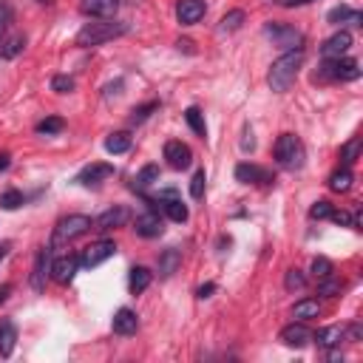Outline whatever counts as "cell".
<instances>
[{"instance_id": "cell-20", "label": "cell", "mask_w": 363, "mask_h": 363, "mask_svg": "<svg viewBox=\"0 0 363 363\" xmlns=\"http://www.w3.org/2000/svg\"><path fill=\"white\" fill-rule=\"evenodd\" d=\"M45 267H48V250H40L34 258V272H31V286L34 292L45 289Z\"/></svg>"}, {"instance_id": "cell-34", "label": "cell", "mask_w": 363, "mask_h": 363, "mask_svg": "<svg viewBox=\"0 0 363 363\" xmlns=\"http://www.w3.org/2000/svg\"><path fill=\"white\" fill-rule=\"evenodd\" d=\"M156 108H159V102H145V105L133 108V111H130V125H142V122H145Z\"/></svg>"}, {"instance_id": "cell-28", "label": "cell", "mask_w": 363, "mask_h": 363, "mask_svg": "<svg viewBox=\"0 0 363 363\" xmlns=\"http://www.w3.org/2000/svg\"><path fill=\"white\" fill-rule=\"evenodd\" d=\"M128 147H130V136L128 133H111L105 139V150L108 153H125Z\"/></svg>"}, {"instance_id": "cell-24", "label": "cell", "mask_w": 363, "mask_h": 363, "mask_svg": "<svg viewBox=\"0 0 363 363\" xmlns=\"http://www.w3.org/2000/svg\"><path fill=\"white\" fill-rule=\"evenodd\" d=\"M14 343H17V329L11 320H0V354L9 357L14 352Z\"/></svg>"}, {"instance_id": "cell-42", "label": "cell", "mask_w": 363, "mask_h": 363, "mask_svg": "<svg viewBox=\"0 0 363 363\" xmlns=\"http://www.w3.org/2000/svg\"><path fill=\"white\" fill-rule=\"evenodd\" d=\"M51 88H54L57 94H68V91H74V79L65 77V74H57V77L51 79Z\"/></svg>"}, {"instance_id": "cell-44", "label": "cell", "mask_w": 363, "mask_h": 363, "mask_svg": "<svg viewBox=\"0 0 363 363\" xmlns=\"http://www.w3.org/2000/svg\"><path fill=\"white\" fill-rule=\"evenodd\" d=\"M9 20H11V9L0 0V37L6 34V26H9Z\"/></svg>"}, {"instance_id": "cell-45", "label": "cell", "mask_w": 363, "mask_h": 363, "mask_svg": "<svg viewBox=\"0 0 363 363\" xmlns=\"http://www.w3.org/2000/svg\"><path fill=\"white\" fill-rule=\"evenodd\" d=\"M255 147V139H252V128H244V139H241V150L250 153Z\"/></svg>"}, {"instance_id": "cell-50", "label": "cell", "mask_w": 363, "mask_h": 363, "mask_svg": "<svg viewBox=\"0 0 363 363\" xmlns=\"http://www.w3.org/2000/svg\"><path fill=\"white\" fill-rule=\"evenodd\" d=\"M190 45H193V43H190V40H179V48H184V51H193V48H190Z\"/></svg>"}, {"instance_id": "cell-32", "label": "cell", "mask_w": 363, "mask_h": 363, "mask_svg": "<svg viewBox=\"0 0 363 363\" xmlns=\"http://www.w3.org/2000/svg\"><path fill=\"white\" fill-rule=\"evenodd\" d=\"M65 128V122L60 119V116H45L43 122H37V133H45V136H51V133H60Z\"/></svg>"}, {"instance_id": "cell-33", "label": "cell", "mask_w": 363, "mask_h": 363, "mask_svg": "<svg viewBox=\"0 0 363 363\" xmlns=\"http://www.w3.org/2000/svg\"><path fill=\"white\" fill-rule=\"evenodd\" d=\"M340 292V281L326 275V278H318V295H326V298H335Z\"/></svg>"}, {"instance_id": "cell-19", "label": "cell", "mask_w": 363, "mask_h": 363, "mask_svg": "<svg viewBox=\"0 0 363 363\" xmlns=\"http://www.w3.org/2000/svg\"><path fill=\"white\" fill-rule=\"evenodd\" d=\"M162 207H164V213H167V218L170 221H176V224H182V221H187V204L182 201V199H176V196H170V199H162L159 201Z\"/></svg>"}, {"instance_id": "cell-26", "label": "cell", "mask_w": 363, "mask_h": 363, "mask_svg": "<svg viewBox=\"0 0 363 363\" xmlns=\"http://www.w3.org/2000/svg\"><path fill=\"white\" fill-rule=\"evenodd\" d=\"M329 187H332L335 193H346V190L352 187V170H349V167L335 170V173L329 176Z\"/></svg>"}, {"instance_id": "cell-47", "label": "cell", "mask_w": 363, "mask_h": 363, "mask_svg": "<svg viewBox=\"0 0 363 363\" xmlns=\"http://www.w3.org/2000/svg\"><path fill=\"white\" fill-rule=\"evenodd\" d=\"M119 88H122V79H116L113 85H108V88H105V99H108L111 94H119Z\"/></svg>"}, {"instance_id": "cell-29", "label": "cell", "mask_w": 363, "mask_h": 363, "mask_svg": "<svg viewBox=\"0 0 363 363\" xmlns=\"http://www.w3.org/2000/svg\"><path fill=\"white\" fill-rule=\"evenodd\" d=\"M241 23H244V11H241V9H233V11H227V14L221 17L218 31H235V28H241Z\"/></svg>"}, {"instance_id": "cell-8", "label": "cell", "mask_w": 363, "mask_h": 363, "mask_svg": "<svg viewBox=\"0 0 363 363\" xmlns=\"http://www.w3.org/2000/svg\"><path fill=\"white\" fill-rule=\"evenodd\" d=\"M108 176H113V164H105V162H94V164H88V167H82L79 173H77V184H82V187H96L99 182H105Z\"/></svg>"}, {"instance_id": "cell-39", "label": "cell", "mask_w": 363, "mask_h": 363, "mask_svg": "<svg viewBox=\"0 0 363 363\" xmlns=\"http://www.w3.org/2000/svg\"><path fill=\"white\" fill-rule=\"evenodd\" d=\"M204 184H207L204 170H196V173H193V182H190V196H193V199H201V196H204Z\"/></svg>"}, {"instance_id": "cell-49", "label": "cell", "mask_w": 363, "mask_h": 363, "mask_svg": "<svg viewBox=\"0 0 363 363\" xmlns=\"http://www.w3.org/2000/svg\"><path fill=\"white\" fill-rule=\"evenodd\" d=\"M9 167V153H0V170H6Z\"/></svg>"}, {"instance_id": "cell-36", "label": "cell", "mask_w": 363, "mask_h": 363, "mask_svg": "<svg viewBox=\"0 0 363 363\" xmlns=\"http://www.w3.org/2000/svg\"><path fill=\"white\" fill-rule=\"evenodd\" d=\"M284 286H286L289 292H295V289H303V286H306V278H303V272H301V269H286Z\"/></svg>"}, {"instance_id": "cell-14", "label": "cell", "mask_w": 363, "mask_h": 363, "mask_svg": "<svg viewBox=\"0 0 363 363\" xmlns=\"http://www.w3.org/2000/svg\"><path fill=\"white\" fill-rule=\"evenodd\" d=\"M77 269H79V258L77 255H60L54 261V267H51L54 281H60V284H71L74 275H77Z\"/></svg>"}, {"instance_id": "cell-18", "label": "cell", "mask_w": 363, "mask_h": 363, "mask_svg": "<svg viewBox=\"0 0 363 363\" xmlns=\"http://www.w3.org/2000/svg\"><path fill=\"white\" fill-rule=\"evenodd\" d=\"M139 329V318H136V312H130V309H119L116 315H113V332L116 335H133Z\"/></svg>"}, {"instance_id": "cell-46", "label": "cell", "mask_w": 363, "mask_h": 363, "mask_svg": "<svg viewBox=\"0 0 363 363\" xmlns=\"http://www.w3.org/2000/svg\"><path fill=\"white\" fill-rule=\"evenodd\" d=\"M213 289H216V284H201L196 295H199V298H210V292H213Z\"/></svg>"}, {"instance_id": "cell-21", "label": "cell", "mask_w": 363, "mask_h": 363, "mask_svg": "<svg viewBox=\"0 0 363 363\" xmlns=\"http://www.w3.org/2000/svg\"><path fill=\"white\" fill-rule=\"evenodd\" d=\"M343 337H346V329H343V326H326V329H320L318 335H312V340H318V343L326 346V349L340 346Z\"/></svg>"}, {"instance_id": "cell-12", "label": "cell", "mask_w": 363, "mask_h": 363, "mask_svg": "<svg viewBox=\"0 0 363 363\" xmlns=\"http://www.w3.org/2000/svg\"><path fill=\"white\" fill-rule=\"evenodd\" d=\"M116 9H119V0H82L79 3V11L88 14V17H96V20L113 17Z\"/></svg>"}, {"instance_id": "cell-1", "label": "cell", "mask_w": 363, "mask_h": 363, "mask_svg": "<svg viewBox=\"0 0 363 363\" xmlns=\"http://www.w3.org/2000/svg\"><path fill=\"white\" fill-rule=\"evenodd\" d=\"M301 62H303V48H289V51H284V54L269 65V71H267V82H269V88L278 91V94L286 91V88L295 82Z\"/></svg>"}, {"instance_id": "cell-4", "label": "cell", "mask_w": 363, "mask_h": 363, "mask_svg": "<svg viewBox=\"0 0 363 363\" xmlns=\"http://www.w3.org/2000/svg\"><path fill=\"white\" fill-rule=\"evenodd\" d=\"M320 79H340V82H349V79H357L360 77V68H357V60L352 57H335V60H326L318 71Z\"/></svg>"}, {"instance_id": "cell-48", "label": "cell", "mask_w": 363, "mask_h": 363, "mask_svg": "<svg viewBox=\"0 0 363 363\" xmlns=\"http://www.w3.org/2000/svg\"><path fill=\"white\" fill-rule=\"evenodd\" d=\"M281 6H286V9H292V6H306V3H312V0H278Z\"/></svg>"}, {"instance_id": "cell-3", "label": "cell", "mask_w": 363, "mask_h": 363, "mask_svg": "<svg viewBox=\"0 0 363 363\" xmlns=\"http://www.w3.org/2000/svg\"><path fill=\"white\" fill-rule=\"evenodd\" d=\"M91 227H94V221H91L88 216H82V213H71V216H65V218H60V221H57V227H54V238H51V247H62V244H68V241H74V238L85 235Z\"/></svg>"}, {"instance_id": "cell-16", "label": "cell", "mask_w": 363, "mask_h": 363, "mask_svg": "<svg viewBox=\"0 0 363 363\" xmlns=\"http://www.w3.org/2000/svg\"><path fill=\"white\" fill-rule=\"evenodd\" d=\"M133 230H136V235H142V238H156V235H162V218L156 216V213H142V216H136V221H133Z\"/></svg>"}, {"instance_id": "cell-5", "label": "cell", "mask_w": 363, "mask_h": 363, "mask_svg": "<svg viewBox=\"0 0 363 363\" xmlns=\"http://www.w3.org/2000/svg\"><path fill=\"white\" fill-rule=\"evenodd\" d=\"M264 34L275 43V45H281V48H301V43H303V34L301 31H295L292 26H281V23H267L264 26Z\"/></svg>"}, {"instance_id": "cell-27", "label": "cell", "mask_w": 363, "mask_h": 363, "mask_svg": "<svg viewBox=\"0 0 363 363\" xmlns=\"http://www.w3.org/2000/svg\"><path fill=\"white\" fill-rule=\"evenodd\" d=\"M318 312H320V306H318V301H312V298H303V301H298V303H295V309H292V315H295L298 320H306V318H318Z\"/></svg>"}, {"instance_id": "cell-37", "label": "cell", "mask_w": 363, "mask_h": 363, "mask_svg": "<svg viewBox=\"0 0 363 363\" xmlns=\"http://www.w3.org/2000/svg\"><path fill=\"white\" fill-rule=\"evenodd\" d=\"M23 204V193L20 190H6L3 196H0V207L3 210H17Z\"/></svg>"}, {"instance_id": "cell-31", "label": "cell", "mask_w": 363, "mask_h": 363, "mask_svg": "<svg viewBox=\"0 0 363 363\" xmlns=\"http://www.w3.org/2000/svg\"><path fill=\"white\" fill-rule=\"evenodd\" d=\"M360 145H363V142L354 136V139H349V142L340 147V162H343V167H349V164L357 159V153H360Z\"/></svg>"}, {"instance_id": "cell-6", "label": "cell", "mask_w": 363, "mask_h": 363, "mask_svg": "<svg viewBox=\"0 0 363 363\" xmlns=\"http://www.w3.org/2000/svg\"><path fill=\"white\" fill-rule=\"evenodd\" d=\"M272 150H275L278 164H284V167H295V164H301V142H298L292 133H281Z\"/></svg>"}, {"instance_id": "cell-41", "label": "cell", "mask_w": 363, "mask_h": 363, "mask_svg": "<svg viewBox=\"0 0 363 363\" xmlns=\"http://www.w3.org/2000/svg\"><path fill=\"white\" fill-rule=\"evenodd\" d=\"M23 48H26V37H11V40L3 45V51H0V54H3V57H17Z\"/></svg>"}, {"instance_id": "cell-2", "label": "cell", "mask_w": 363, "mask_h": 363, "mask_svg": "<svg viewBox=\"0 0 363 363\" xmlns=\"http://www.w3.org/2000/svg\"><path fill=\"white\" fill-rule=\"evenodd\" d=\"M128 31V23H116V20H94V23H85L79 31H77V45L82 48H91V45H102L113 37H122Z\"/></svg>"}, {"instance_id": "cell-15", "label": "cell", "mask_w": 363, "mask_h": 363, "mask_svg": "<svg viewBox=\"0 0 363 363\" xmlns=\"http://www.w3.org/2000/svg\"><path fill=\"white\" fill-rule=\"evenodd\" d=\"M312 335H315V332H312L306 323H301V320L281 329V340H284L286 346H306V343L312 340Z\"/></svg>"}, {"instance_id": "cell-38", "label": "cell", "mask_w": 363, "mask_h": 363, "mask_svg": "<svg viewBox=\"0 0 363 363\" xmlns=\"http://www.w3.org/2000/svg\"><path fill=\"white\" fill-rule=\"evenodd\" d=\"M312 275L315 278H326V275H332V261L329 258H323V255H318V258H312Z\"/></svg>"}, {"instance_id": "cell-9", "label": "cell", "mask_w": 363, "mask_h": 363, "mask_svg": "<svg viewBox=\"0 0 363 363\" xmlns=\"http://www.w3.org/2000/svg\"><path fill=\"white\" fill-rule=\"evenodd\" d=\"M235 179L241 184H272V173L267 167H258L252 162H241L235 167Z\"/></svg>"}, {"instance_id": "cell-11", "label": "cell", "mask_w": 363, "mask_h": 363, "mask_svg": "<svg viewBox=\"0 0 363 363\" xmlns=\"http://www.w3.org/2000/svg\"><path fill=\"white\" fill-rule=\"evenodd\" d=\"M164 159H167V164H170L173 170H184V167H190L193 153H190V147H187L184 142L170 139V142L164 145Z\"/></svg>"}, {"instance_id": "cell-51", "label": "cell", "mask_w": 363, "mask_h": 363, "mask_svg": "<svg viewBox=\"0 0 363 363\" xmlns=\"http://www.w3.org/2000/svg\"><path fill=\"white\" fill-rule=\"evenodd\" d=\"M37 3H45V6H51V3H54V0H37Z\"/></svg>"}, {"instance_id": "cell-22", "label": "cell", "mask_w": 363, "mask_h": 363, "mask_svg": "<svg viewBox=\"0 0 363 363\" xmlns=\"http://www.w3.org/2000/svg\"><path fill=\"white\" fill-rule=\"evenodd\" d=\"M179 264H182V252L179 250H164L162 255H159V275L162 278H170L176 269H179Z\"/></svg>"}, {"instance_id": "cell-23", "label": "cell", "mask_w": 363, "mask_h": 363, "mask_svg": "<svg viewBox=\"0 0 363 363\" xmlns=\"http://www.w3.org/2000/svg\"><path fill=\"white\" fill-rule=\"evenodd\" d=\"M147 286H150V269H147V267H133L130 275H128V289H130L133 295H139V292H145Z\"/></svg>"}, {"instance_id": "cell-17", "label": "cell", "mask_w": 363, "mask_h": 363, "mask_svg": "<svg viewBox=\"0 0 363 363\" xmlns=\"http://www.w3.org/2000/svg\"><path fill=\"white\" fill-rule=\"evenodd\" d=\"M130 218V213H128V207H122V204H116V207H111V210H105L96 221H94V227L96 230H113V227H122L125 221Z\"/></svg>"}, {"instance_id": "cell-30", "label": "cell", "mask_w": 363, "mask_h": 363, "mask_svg": "<svg viewBox=\"0 0 363 363\" xmlns=\"http://www.w3.org/2000/svg\"><path fill=\"white\" fill-rule=\"evenodd\" d=\"M184 119H187V125H190L199 136H204V133H207V128H204V116H201V111H199L196 105H190V108L184 111Z\"/></svg>"}, {"instance_id": "cell-7", "label": "cell", "mask_w": 363, "mask_h": 363, "mask_svg": "<svg viewBox=\"0 0 363 363\" xmlns=\"http://www.w3.org/2000/svg\"><path fill=\"white\" fill-rule=\"evenodd\" d=\"M113 252H116V244H113V241H105V238H102V241H94L91 247H85V252L79 255V264L91 269V267H99L102 261H108V258H111Z\"/></svg>"}, {"instance_id": "cell-13", "label": "cell", "mask_w": 363, "mask_h": 363, "mask_svg": "<svg viewBox=\"0 0 363 363\" xmlns=\"http://www.w3.org/2000/svg\"><path fill=\"white\" fill-rule=\"evenodd\" d=\"M349 45H352V34H349V31H337V34H332V37L320 45V54H323L326 60H335V57H343V54L349 51Z\"/></svg>"}, {"instance_id": "cell-43", "label": "cell", "mask_w": 363, "mask_h": 363, "mask_svg": "<svg viewBox=\"0 0 363 363\" xmlns=\"http://www.w3.org/2000/svg\"><path fill=\"white\" fill-rule=\"evenodd\" d=\"M335 224H340V227H354V218L346 213V210H332V216H329Z\"/></svg>"}, {"instance_id": "cell-40", "label": "cell", "mask_w": 363, "mask_h": 363, "mask_svg": "<svg viewBox=\"0 0 363 363\" xmlns=\"http://www.w3.org/2000/svg\"><path fill=\"white\" fill-rule=\"evenodd\" d=\"M332 204L329 201H315L312 207H309V218H315V221H320V218H329L332 216Z\"/></svg>"}, {"instance_id": "cell-10", "label": "cell", "mask_w": 363, "mask_h": 363, "mask_svg": "<svg viewBox=\"0 0 363 363\" xmlns=\"http://www.w3.org/2000/svg\"><path fill=\"white\" fill-rule=\"evenodd\" d=\"M207 11V3L204 0H176V20L182 26H193L204 17Z\"/></svg>"}, {"instance_id": "cell-35", "label": "cell", "mask_w": 363, "mask_h": 363, "mask_svg": "<svg viewBox=\"0 0 363 363\" xmlns=\"http://www.w3.org/2000/svg\"><path fill=\"white\" fill-rule=\"evenodd\" d=\"M159 179V167L156 164H145L142 170H139V176H136V187H147V184H153Z\"/></svg>"}, {"instance_id": "cell-25", "label": "cell", "mask_w": 363, "mask_h": 363, "mask_svg": "<svg viewBox=\"0 0 363 363\" xmlns=\"http://www.w3.org/2000/svg\"><path fill=\"white\" fill-rule=\"evenodd\" d=\"M329 23H360V11L349 9V6H335L329 14H326Z\"/></svg>"}]
</instances>
